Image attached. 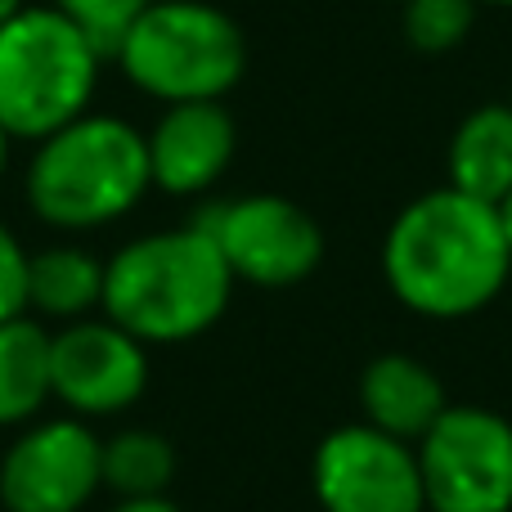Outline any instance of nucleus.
I'll list each match as a JSON object with an SVG mask.
<instances>
[{"label": "nucleus", "mask_w": 512, "mask_h": 512, "mask_svg": "<svg viewBox=\"0 0 512 512\" xmlns=\"http://www.w3.org/2000/svg\"><path fill=\"white\" fill-rule=\"evenodd\" d=\"M50 328L36 315L0 324V427H27L50 405Z\"/></svg>", "instance_id": "15"}, {"label": "nucleus", "mask_w": 512, "mask_h": 512, "mask_svg": "<svg viewBox=\"0 0 512 512\" xmlns=\"http://www.w3.org/2000/svg\"><path fill=\"white\" fill-rule=\"evenodd\" d=\"M104 306V261L77 243H50L27 256V315L77 324Z\"/></svg>", "instance_id": "14"}, {"label": "nucleus", "mask_w": 512, "mask_h": 512, "mask_svg": "<svg viewBox=\"0 0 512 512\" xmlns=\"http://www.w3.org/2000/svg\"><path fill=\"white\" fill-rule=\"evenodd\" d=\"M104 490V441L86 418H36L0 454L5 512H81Z\"/></svg>", "instance_id": "8"}, {"label": "nucleus", "mask_w": 512, "mask_h": 512, "mask_svg": "<svg viewBox=\"0 0 512 512\" xmlns=\"http://www.w3.org/2000/svg\"><path fill=\"white\" fill-rule=\"evenodd\" d=\"M512 252L499 207L441 185L396 212L382 234V279L423 319H468L508 288Z\"/></svg>", "instance_id": "1"}, {"label": "nucleus", "mask_w": 512, "mask_h": 512, "mask_svg": "<svg viewBox=\"0 0 512 512\" xmlns=\"http://www.w3.org/2000/svg\"><path fill=\"white\" fill-rule=\"evenodd\" d=\"M63 18L81 27L90 41L104 50V59L117 50V41L126 36V27L153 5V0H50Z\"/></svg>", "instance_id": "18"}, {"label": "nucleus", "mask_w": 512, "mask_h": 512, "mask_svg": "<svg viewBox=\"0 0 512 512\" xmlns=\"http://www.w3.org/2000/svg\"><path fill=\"white\" fill-rule=\"evenodd\" d=\"M176 477V445L153 427H126L104 441V490L117 499L167 495Z\"/></svg>", "instance_id": "16"}, {"label": "nucleus", "mask_w": 512, "mask_h": 512, "mask_svg": "<svg viewBox=\"0 0 512 512\" xmlns=\"http://www.w3.org/2000/svg\"><path fill=\"white\" fill-rule=\"evenodd\" d=\"M396 5H400V0H396Z\"/></svg>", "instance_id": "25"}, {"label": "nucleus", "mask_w": 512, "mask_h": 512, "mask_svg": "<svg viewBox=\"0 0 512 512\" xmlns=\"http://www.w3.org/2000/svg\"><path fill=\"white\" fill-rule=\"evenodd\" d=\"M104 50L54 5H27L0 27V131L45 140L90 113Z\"/></svg>", "instance_id": "5"}, {"label": "nucleus", "mask_w": 512, "mask_h": 512, "mask_svg": "<svg viewBox=\"0 0 512 512\" xmlns=\"http://www.w3.org/2000/svg\"><path fill=\"white\" fill-rule=\"evenodd\" d=\"M23 9H27V0H0V27H5L14 14H23Z\"/></svg>", "instance_id": "21"}, {"label": "nucleus", "mask_w": 512, "mask_h": 512, "mask_svg": "<svg viewBox=\"0 0 512 512\" xmlns=\"http://www.w3.org/2000/svg\"><path fill=\"white\" fill-rule=\"evenodd\" d=\"M477 0H400L405 41L418 54H450L472 36Z\"/></svg>", "instance_id": "17"}, {"label": "nucleus", "mask_w": 512, "mask_h": 512, "mask_svg": "<svg viewBox=\"0 0 512 512\" xmlns=\"http://www.w3.org/2000/svg\"><path fill=\"white\" fill-rule=\"evenodd\" d=\"M149 391V346L113 319H77L50 337V396L77 418L126 414Z\"/></svg>", "instance_id": "10"}, {"label": "nucleus", "mask_w": 512, "mask_h": 512, "mask_svg": "<svg viewBox=\"0 0 512 512\" xmlns=\"http://www.w3.org/2000/svg\"><path fill=\"white\" fill-rule=\"evenodd\" d=\"M153 189L149 144L126 117L81 113L36 140L23 176L27 207L54 230H99L140 207Z\"/></svg>", "instance_id": "3"}, {"label": "nucleus", "mask_w": 512, "mask_h": 512, "mask_svg": "<svg viewBox=\"0 0 512 512\" xmlns=\"http://www.w3.org/2000/svg\"><path fill=\"white\" fill-rule=\"evenodd\" d=\"M140 95L167 104L225 99L248 72V36L212 0H153L113 50Z\"/></svg>", "instance_id": "4"}, {"label": "nucleus", "mask_w": 512, "mask_h": 512, "mask_svg": "<svg viewBox=\"0 0 512 512\" xmlns=\"http://www.w3.org/2000/svg\"><path fill=\"white\" fill-rule=\"evenodd\" d=\"M445 185L499 207L512 194V104H481L454 126Z\"/></svg>", "instance_id": "13"}, {"label": "nucleus", "mask_w": 512, "mask_h": 512, "mask_svg": "<svg viewBox=\"0 0 512 512\" xmlns=\"http://www.w3.org/2000/svg\"><path fill=\"white\" fill-rule=\"evenodd\" d=\"M198 225L216 239L234 283H252V288H292L310 279L328 252L319 221L283 194L216 203L198 216Z\"/></svg>", "instance_id": "7"}, {"label": "nucleus", "mask_w": 512, "mask_h": 512, "mask_svg": "<svg viewBox=\"0 0 512 512\" xmlns=\"http://www.w3.org/2000/svg\"><path fill=\"white\" fill-rule=\"evenodd\" d=\"M450 409L445 382L427 369L418 355L387 351L373 355L360 373V423L378 427V432L396 436V441L418 445L427 427Z\"/></svg>", "instance_id": "12"}, {"label": "nucleus", "mask_w": 512, "mask_h": 512, "mask_svg": "<svg viewBox=\"0 0 512 512\" xmlns=\"http://www.w3.org/2000/svg\"><path fill=\"white\" fill-rule=\"evenodd\" d=\"M9 144H14V140L0 131V176H5V167H9Z\"/></svg>", "instance_id": "23"}, {"label": "nucleus", "mask_w": 512, "mask_h": 512, "mask_svg": "<svg viewBox=\"0 0 512 512\" xmlns=\"http://www.w3.org/2000/svg\"><path fill=\"white\" fill-rule=\"evenodd\" d=\"M234 274L198 221L140 234L104 261V315L144 346L194 342L221 324Z\"/></svg>", "instance_id": "2"}, {"label": "nucleus", "mask_w": 512, "mask_h": 512, "mask_svg": "<svg viewBox=\"0 0 512 512\" xmlns=\"http://www.w3.org/2000/svg\"><path fill=\"white\" fill-rule=\"evenodd\" d=\"M108 512H180V508L167 495H153V499H117Z\"/></svg>", "instance_id": "20"}, {"label": "nucleus", "mask_w": 512, "mask_h": 512, "mask_svg": "<svg viewBox=\"0 0 512 512\" xmlns=\"http://www.w3.org/2000/svg\"><path fill=\"white\" fill-rule=\"evenodd\" d=\"M27 256L32 252L0 221V324L27 315Z\"/></svg>", "instance_id": "19"}, {"label": "nucleus", "mask_w": 512, "mask_h": 512, "mask_svg": "<svg viewBox=\"0 0 512 512\" xmlns=\"http://www.w3.org/2000/svg\"><path fill=\"white\" fill-rule=\"evenodd\" d=\"M427 512H512V423L486 405H450L414 445Z\"/></svg>", "instance_id": "6"}, {"label": "nucleus", "mask_w": 512, "mask_h": 512, "mask_svg": "<svg viewBox=\"0 0 512 512\" xmlns=\"http://www.w3.org/2000/svg\"><path fill=\"white\" fill-rule=\"evenodd\" d=\"M499 221H504V234H508V252H512V194L499 203Z\"/></svg>", "instance_id": "22"}, {"label": "nucleus", "mask_w": 512, "mask_h": 512, "mask_svg": "<svg viewBox=\"0 0 512 512\" xmlns=\"http://www.w3.org/2000/svg\"><path fill=\"white\" fill-rule=\"evenodd\" d=\"M149 144V176L153 189L171 198H198L221 185L239 153V126H234L225 99H198V104H167Z\"/></svg>", "instance_id": "11"}, {"label": "nucleus", "mask_w": 512, "mask_h": 512, "mask_svg": "<svg viewBox=\"0 0 512 512\" xmlns=\"http://www.w3.org/2000/svg\"><path fill=\"white\" fill-rule=\"evenodd\" d=\"M477 5H504V9H512V0H477Z\"/></svg>", "instance_id": "24"}, {"label": "nucleus", "mask_w": 512, "mask_h": 512, "mask_svg": "<svg viewBox=\"0 0 512 512\" xmlns=\"http://www.w3.org/2000/svg\"><path fill=\"white\" fill-rule=\"evenodd\" d=\"M310 486L324 512H427L418 450L369 423L333 427L315 445Z\"/></svg>", "instance_id": "9"}]
</instances>
